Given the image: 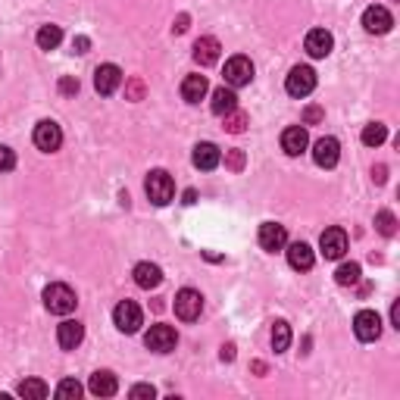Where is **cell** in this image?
Listing matches in <instances>:
<instances>
[{"instance_id":"6da1fadb","label":"cell","mask_w":400,"mask_h":400,"mask_svg":"<svg viewBox=\"0 0 400 400\" xmlns=\"http://www.w3.org/2000/svg\"><path fill=\"white\" fill-rule=\"evenodd\" d=\"M144 191H147V198L154 207H166L172 198H176V181L166 169H154L144 181Z\"/></svg>"},{"instance_id":"7a4b0ae2","label":"cell","mask_w":400,"mask_h":400,"mask_svg":"<svg viewBox=\"0 0 400 400\" xmlns=\"http://www.w3.org/2000/svg\"><path fill=\"white\" fill-rule=\"evenodd\" d=\"M75 303H78L75 291L69 285H63V281H54V285L44 288V307L50 313H56V316H69V313L75 310Z\"/></svg>"},{"instance_id":"3957f363","label":"cell","mask_w":400,"mask_h":400,"mask_svg":"<svg viewBox=\"0 0 400 400\" xmlns=\"http://www.w3.org/2000/svg\"><path fill=\"white\" fill-rule=\"evenodd\" d=\"M35 147L44 150V154H54V150H60L63 144V128L56 126L54 119H41L38 126H35Z\"/></svg>"},{"instance_id":"277c9868","label":"cell","mask_w":400,"mask_h":400,"mask_svg":"<svg viewBox=\"0 0 400 400\" xmlns=\"http://www.w3.org/2000/svg\"><path fill=\"white\" fill-rule=\"evenodd\" d=\"M200 310H203L200 291L181 288L178 294H176V316L181 319V322H194V319H200Z\"/></svg>"},{"instance_id":"5b68a950","label":"cell","mask_w":400,"mask_h":400,"mask_svg":"<svg viewBox=\"0 0 400 400\" xmlns=\"http://www.w3.org/2000/svg\"><path fill=\"white\" fill-rule=\"evenodd\" d=\"M144 344H147V351H154V353H169V351H176L178 334L172 325H150V332L144 334Z\"/></svg>"},{"instance_id":"8992f818","label":"cell","mask_w":400,"mask_h":400,"mask_svg":"<svg viewBox=\"0 0 400 400\" xmlns=\"http://www.w3.org/2000/svg\"><path fill=\"white\" fill-rule=\"evenodd\" d=\"M353 334L363 341V344L378 341V334H382V316H378L375 310H360L353 316Z\"/></svg>"},{"instance_id":"52a82bcc","label":"cell","mask_w":400,"mask_h":400,"mask_svg":"<svg viewBox=\"0 0 400 400\" xmlns=\"http://www.w3.org/2000/svg\"><path fill=\"white\" fill-rule=\"evenodd\" d=\"M113 322H116V329H119V332H126V334H135L138 329H141V322H144V316H141V307H138L135 301H122L119 307L113 310Z\"/></svg>"},{"instance_id":"ba28073f","label":"cell","mask_w":400,"mask_h":400,"mask_svg":"<svg viewBox=\"0 0 400 400\" xmlns=\"http://www.w3.org/2000/svg\"><path fill=\"white\" fill-rule=\"evenodd\" d=\"M316 88V72L310 66H294L288 72V82H285V91L291 97H307Z\"/></svg>"},{"instance_id":"9c48e42d","label":"cell","mask_w":400,"mask_h":400,"mask_svg":"<svg viewBox=\"0 0 400 400\" xmlns=\"http://www.w3.org/2000/svg\"><path fill=\"white\" fill-rule=\"evenodd\" d=\"M250 78H253V63L247 56H231L225 63V85L229 88H244V85H250Z\"/></svg>"},{"instance_id":"30bf717a","label":"cell","mask_w":400,"mask_h":400,"mask_svg":"<svg viewBox=\"0 0 400 400\" xmlns=\"http://www.w3.org/2000/svg\"><path fill=\"white\" fill-rule=\"evenodd\" d=\"M338 159H341V144H338V138H319L316 144H313V163L316 166H322V169H334L338 166Z\"/></svg>"},{"instance_id":"8fae6325","label":"cell","mask_w":400,"mask_h":400,"mask_svg":"<svg viewBox=\"0 0 400 400\" xmlns=\"http://www.w3.org/2000/svg\"><path fill=\"white\" fill-rule=\"evenodd\" d=\"M319 247H322V257L325 260H341V257H344V250H347V231L338 229V225H332V229L322 231Z\"/></svg>"},{"instance_id":"7c38bea8","label":"cell","mask_w":400,"mask_h":400,"mask_svg":"<svg viewBox=\"0 0 400 400\" xmlns=\"http://www.w3.org/2000/svg\"><path fill=\"white\" fill-rule=\"evenodd\" d=\"M119 85H122V69L116 66V63H104V66H97V72H94V88H97V94L110 97V94L119 91Z\"/></svg>"},{"instance_id":"4fadbf2b","label":"cell","mask_w":400,"mask_h":400,"mask_svg":"<svg viewBox=\"0 0 400 400\" xmlns=\"http://www.w3.org/2000/svg\"><path fill=\"white\" fill-rule=\"evenodd\" d=\"M391 25H394V16L388 13V6H369V10L363 13V28H366L369 35H388Z\"/></svg>"},{"instance_id":"5bb4252c","label":"cell","mask_w":400,"mask_h":400,"mask_svg":"<svg viewBox=\"0 0 400 400\" xmlns=\"http://www.w3.org/2000/svg\"><path fill=\"white\" fill-rule=\"evenodd\" d=\"M285 244H288L285 225H279V222H263L260 225V247H263V250H269V253L285 250Z\"/></svg>"},{"instance_id":"9a60e30c","label":"cell","mask_w":400,"mask_h":400,"mask_svg":"<svg viewBox=\"0 0 400 400\" xmlns=\"http://www.w3.org/2000/svg\"><path fill=\"white\" fill-rule=\"evenodd\" d=\"M303 47H307V54L313 60H325L334 47V38H332V32H325V28H313L307 35V41H303Z\"/></svg>"},{"instance_id":"2e32d148","label":"cell","mask_w":400,"mask_h":400,"mask_svg":"<svg viewBox=\"0 0 400 400\" xmlns=\"http://www.w3.org/2000/svg\"><path fill=\"white\" fill-rule=\"evenodd\" d=\"M191 163L198 166L200 172H213L216 166L222 163V154H219V147H216V144L200 141L198 147H194V154H191Z\"/></svg>"},{"instance_id":"e0dca14e","label":"cell","mask_w":400,"mask_h":400,"mask_svg":"<svg viewBox=\"0 0 400 400\" xmlns=\"http://www.w3.org/2000/svg\"><path fill=\"white\" fill-rule=\"evenodd\" d=\"M56 341H60L63 351H75L85 341V325L75 322V319H66V322L56 325Z\"/></svg>"},{"instance_id":"ac0fdd59","label":"cell","mask_w":400,"mask_h":400,"mask_svg":"<svg viewBox=\"0 0 400 400\" xmlns=\"http://www.w3.org/2000/svg\"><path fill=\"white\" fill-rule=\"evenodd\" d=\"M307 144H310V135L303 126H291L281 132V150H285L288 157H301L303 150H307Z\"/></svg>"},{"instance_id":"d6986e66","label":"cell","mask_w":400,"mask_h":400,"mask_svg":"<svg viewBox=\"0 0 400 400\" xmlns=\"http://www.w3.org/2000/svg\"><path fill=\"white\" fill-rule=\"evenodd\" d=\"M219 54H222V44L213 38V35H203V38H198V44H194V60H198L200 66L219 63Z\"/></svg>"},{"instance_id":"ffe728a7","label":"cell","mask_w":400,"mask_h":400,"mask_svg":"<svg viewBox=\"0 0 400 400\" xmlns=\"http://www.w3.org/2000/svg\"><path fill=\"white\" fill-rule=\"evenodd\" d=\"M288 247V263L291 269H297V272H307V269H313V263H316V257H313V247L303 244V241H294V244H285Z\"/></svg>"},{"instance_id":"44dd1931","label":"cell","mask_w":400,"mask_h":400,"mask_svg":"<svg viewBox=\"0 0 400 400\" xmlns=\"http://www.w3.org/2000/svg\"><path fill=\"white\" fill-rule=\"evenodd\" d=\"M88 391H91L94 397H113L116 391H119V382H116V375L110 372V369H100V372L91 375Z\"/></svg>"},{"instance_id":"7402d4cb","label":"cell","mask_w":400,"mask_h":400,"mask_svg":"<svg viewBox=\"0 0 400 400\" xmlns=\"http://www.w3.org/2000/svg\"><path fill=\"white\" fill-rule=\"evenodd\" d=\"M132 275H135V285L144 288V291L157 288L159 281H163V269H159L157 263H138Z\"/></svg>"},{"instance_id":"603a6c76","label":"cell","mask_w":400,"mask_h":400,"mask_svg":"<svg viewBox=\"0 0 400 400\" xmlns=\"http://www.w3.org/2000/svg\"><path fill=\"white\" fill-rule=\"evenodd\" d=\"M207 91H210V85L203 75H188L185 82H181V97H185L188 104H200V100L207 97Z\"/></svg>"},{"instance_id":"cb8c5ba5","label":"cell","mask_w":400,"mask_h":400,"mask_svg":"<svg viewBox=\"0 0 400 400\" xmlns=\"http://www.w3.org/2000/svg\"><path fill=\"white\" fill-rule=\"evenodd\" d=\"M210 107H213L216 116H229L231 110H238L235 88H225V85H222V88H216L213 91V104H210Z\"/></svg>"},{"instance_id":"d4e9b609","label":"cell","mask_w":400,"mask_h":400,"mask_svg":"<svg viewBox=\"0 0 400 400\" xmlns=\"http://www.w3.org/2000/svg\"><path fill=\"white\" fill-rule=\"evenodd\" d=\"M63 41V28L60 25H41L38 28V47L41 50H56Z\"/></svg>"},{"instance_id":"484cf974","label":"cell","mask_w":400,"mask_h":400,"mask_svg":"<svg viewBox=\"0 0 400 400\" xmlns=\"http://www.w3.org/2000/svg\"><path fill=\"white\" fill-rule=\"evenodd\" d=\"M50 394V388L41 378H25L23 384H19V397H25V400H44Z\"/></svg>"},{"instance_id":"4316f807","label":"cell","mask_w":400,"mask_h":400,"mask_svg":"<svg viewBox=\"0 0 400 400\" xmlns=\"http://www.w3.org/2000/svg\"><path fill=\"white\" fill-rule=\"evenodd\" d=\"M375 229H378V235L394 238L397 235V216L391 213V210H378L375 213Z\"/></svg>"},{"instance_id":"83f0119b","label":"cell","mask_w":400,"mask_h":400,"mask_svg":"<svg viewBox=\"0 0 400 400\" xmlns=\"http://www.w3.org/2000/svg\"><path fill=\"white\" fill-rule=\"evenodd\" d=\"M288 344H291V325L285 319H279V322L272 325V351L281 353V351H288Z\"/></svg>"},{"instance_id":"f1b7e54d","label":"cell","mask_w":400,"mask_h":400,"mask_svg":"<svg viewBox=\"0 0 400 400\" xmlns=\"http://www.w3.org/2000/svg\"><path fill=\"white\" fill-rule=\"evenodd\" d=\"M384 138H388V128H384L382 122H369V126L363 128V144H366V147H378V144H384Z\"/></svg>"},{"instance_id":"f546056e","label":"cell","mask_w":400,"mask_h":400,"mask_svg":"<svg viewBox=\"0 0 400 400\" xmlns=\"http://www.w3.org/2000/svg\"><path fill=\"white\" fill-rule=\"evenodd\" d=\"M360 263H344L338 269V272H334V281H338V285H356V281H360Z\"/></svg>"},{"instance_id":"4dcf8cb0","label":"cell","mask_w":400,"mask_h":400,"mask_svg":"<svg viewBox=\"0 0 400 400\" xmlns=\"http://www.w3.org/2000/svg\"><path fill=\"white\" fill-rule=\"evenodd\" d=\"M56 397L60 400H78L82 397V384H78L75 378H63V382L56 384Z\"/></svg>"},{"instance_id":"1f68e13d","label":"cell","mask_w":400,"mask_h":400,"mask_svg":"<svg viewBox=\"0 0 400 400\" xmlns=\"http://www.w3.org/2000/svg\"><path fill=\"white\" fill-rule=\"evenodd\" d=\"M225 128H229L231 135H241L247 128V113L244 110H231L229 116H225Z\"/></svg>"},{"instance_id":"d6a6232c","label":"cell","mask_w":400,"mask_h":400,"mask_svg":"<svg viewBox=\"0 0 400 400\" xmlns=\"http://www.w3.org/2000/svg\"><path fill=\"white\" fill-rule=\"evenodd\" d=\"M144 91H147V88H144L141 78H128V85H126V97H128V100H141Z\"/></svg>"},{"instance_id":"836d02e7","label":"cell","mask_w":400,"mask_h":400,"mask_svg":"<svg viewBox=\"0 0 400 400\" xmlns=\"http://www.w3.org/2000/svg\"><path fill=\"white\" fill-rule=\"evenodd\" d=\"M225 166H229L231 172H241L244 169V150H229V154H225Z\"/></svg>"},{"instance_id":"e575fe53","label":"cell","mask_w":400,"mask_h":400,"mask_svg":"<svg viewBox=\"0 0 400 400\" xmlns=\"http://www.w3.org/2000/svg\"><path fill=\"white\" fill-rule=\"evenodd\" d=\"M13 166H16V154H13L10 147H4V144H0V172H10Z\"/></svg>"},{"instance_id":"d590c367","label":"cell","mask_w":400,"mask_h":400,"mask_svg":"<svg viewBox=\"0 0 400 400\" xmlns=\"http://www.w3.org/2000/svg\"><path fill=\"white\" fill-rule=\"evenodd\" d=\"M322 116H325V110L322 107H307V110H303V122H307V126H316V122H322Z\"/></svg>"},{"instance_id":"8d00e7d4","label":"cell","mask_w":400,"mask_h":400,"mask_svg":"<svg viewBox=\"0 0 400 400\" xmlns=\"http://www.w3.org/2000/svg\"><path fill=\"white\" fill-rule=\"evenodd\" d=\"M128 394H132V397H154V394H157V388H154V384H135V388L128 391Z\"/></svg>"},{"instance_id":"74e56055","label":"cell","mask_w":400,"mask_h":400,"mask_svg":"<svg viewBox=\"0 0 400 400\" xmlns=\"http://www.w3.org/2000/svg\"><path fill=\"white\" fill-rule=\"evenodd\" d=\"M60 91L63 94H78V78H72V75L60 78Z\"/></svg>"},{"instance_id":"f35d334b","label":"cell","mask_w":400,"mask_h":400,"mask_svg":"<svg viewBox=\"0 0 400 400\" xmlns=\"http://www.w3.org/2000/svg\"><path fill=\"white\" fill-rule=\"evenodd\" d=\"M72 47H75V54H88V47H91V41L85 38V35H78L75 41H72Z\"/></svg>"},{"instance_id":"ab89813d","label":"cell","mask_w":400,"mask_h":400,"mask_svg":"<svg viewBox=\"0 0 400 400\" xmlns=\"http://www.w3.org/2000/svg\"><path fill=\"white\" fill-rule=\"evenodd\" d=\"M188 23H191V19H188V13H181V16L176 19V25H172V32H176V35H181V32H188Z\"/></svg>"},{"instance_id":"60d3db41","label":"cell","mask_w":400,"mask_h":400,"mask_svg":"<svg viewBox=\"0 0 400 400\" xmlns=\"http://www.w3.org/2000/svg\"><path fill=\"white\" fill-rule=\"evenodd\" d=\"M391 325H394V329H400V303H397V301L391 303Z\"/></svg>"},{"instance_id":"b9f144b4","label":"cell","mask_w":400,"mask_h":400,"mask_svg":"<svg viewBox=\"0 0 400 400\" xmlns=\"http://www.w3.org/2000/svg\"><path fill=\"white\" fill-rule=\"evenodd\" d=\"M222 360H235V344H222Z\"/></svg>"},{"instance_id":"7bdbcfd3","label":"cell","mask_w":400,"mask_h":400,"mask_svg":"<svg viewBox=\"0 0 400 400\" xmlns=\"http://www.w3.org/2000/svg\"><path fill=\"white\" fill-rule=\"evenodd\" d=\"M384 172H388V169H384V166H375V169H372V176H375V181H378V185H382V181L388 178V176H384Z\"/></svg>"},{"instance_id":"ee69618b","label":"cell","mask_w":400,"mask_h":400,"mask_svg":"<svg viewBox=\"0 0 400 400\" xmlns=\"http://www.w3.org/2000/svg\"><path fill=\"white\" fill-rule=\"evenodd\" d=\"M194 200H198V191H194V188H188V191H185V200H181V203H188V207H191Z\"/></svg>"}]
</instances>
